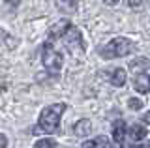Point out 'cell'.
<instances>
[{
	"instance_id": "3957f363",
	"label": "cell",
	"mask_w": 150,
	"mask_h": 148,
	"mask_svg": "<svg viewBox=\"0 0 150 148\" xmlns=\"http://www.w3.org/2000/svg\"><path fill=\"white\" fill-rule=\"evenodd\" d=\"M41 62L43 66L49 69V71H60L64 66V56L60 51H56L51 43H45L43 49H41Z\"/></svg>"
},
{
	"instance_id": "5b68a950",
	"label": "cell",
	"mask_w": 150,
	"mask_h": 148,
	"mask_svg": "<svg viewBox=\"0 0 150 148\" xmlns=\"http://www.w3.org/2000/svg\"><path fill=\"white\" fill-rule=\"evenodd\" d=\"M56 10L64 15H73L79 10V0H56Z\"/></svg>"
},
{
	"instance_id": "5bb4252c",
	"label": "cell",
	"mask_w": 150,
	"mask_h": 148,
	"mask_svg": "<svg viewBox=\"0 0 150 148\" xmlns=\"http://www.w3.org/2000/svg\"><path fill=\"white\" fill-rule=\"evenodd\" d=\"M128 107L131 111H141V109H143V101L137 99V98H129L128 99Z\"/></svg>"
},
{
	"instance_id": "7c38bea8",
	"label": "cell",
	"mask_w": 150,
	"mask_h": 148,
	"mask_svg": "<svg viewBox=\"0 0 150 148\" xmlns=\"http://www.w3.org/2000/svg\"><path fill=\"white\" fill-rule=\"evenodd\" d=\"M129 137L133 139L135 142L143 141V139L146 137V128L141 126V124H135V126H131V128H129Z\"/></svg>"
},
{
	"instance_id": "ba28073f",
	"label": "cell",
	"mask_w": 150,
	"mask_h": 148,
	"mask_svg": "<svg viewBox=\"0 0 150 148\" xmlns=\"http://www.w3.org/2000/svg\"><path fill=\"white\" fill-rule=\"evenodd\" d=\"M124 137H126V124L122 122V120H116V122L112 124V139H115V142L122 144V142H124Z\"/></svg>"
},
{
	"instance_id": "ffe728a7",
	"label": "cell",
	"mask_w": 150,
	"mask_h": 148,
	"mask_svg": "<svg viewBox=\"0 0 150 148\" xmlns=\"http://www.w3.org/2000/svg\"><path fill=\"white\" fill-rule=\"evenodd\" d=\"M103 2H105V4H107V6H115V4H116V2H118V0H103Z\"/></svg>"
},
{
	"instance_id": "52a82bcc",
	"label": "cell",
	"mask_w": 150,
	"mask_h": 148,
	"mask_svg": "<svg viewBox=\"0 0 150 148\" xmlns=\"http://www.w3.org/2000/svg\"><path fill=\"white\" fill-rule=\"evenodd\" d=\"M90 129H92V122L88 118H83L73 126V133L77 137H86L88 133H90Z\"/></svg>"
},
{
	"instance_id": "277c9868",
	"label": "cell",
	"mask_w": 150,
	"mask_h": 148,
	"mask_svg": "<svg viewBox=\"0 0 150 148\" xmlns=\"http://www.w3.org/2000/svg\"><path fill=\"white\" fill-rule=\"evenodd\" d=\"M62 39H64V43L68 45V49L71 51L73 54H83L84 53V41H83V34H81L79 28H75V26L69 25L68 30L64 32Z\"/></svg>"
},
{
	"instance_id": "7a4b0ae2",
	"label": "cell",
	"mask_w": 150,
	"mask_h": 148,
	"mask_svg": "<svg viewBox=\"0 0 150 148\" xmlns=\"http://www.w3.org/2000/svg\"><path fill=\"white\" fill-rule=\"evenodd\" d=\"M131 51H133V43L128 38H115L105 47H101L100 54L103 58H120V56H128Z\"/></svg>"
},
{
	"instance_id": "9c48e42d",
	"label": "cell",
	"mask_w": 150,
	"mask_h": 148,
	"mask_svg": "<svg viewBox=\"0 0 150 148\" xmlns=\"http://www.w3.org/2000/svg\"><path fill=\"white\" fill-rule=\"evenodd\" d=\"M109 82H111L112 86H124L126 85V71L122 68L112 69L111 75H109Z\"/></svg>"
},
{
	"instance_id": "8fae6325",
	"label": "cell",
	"mask_w": 150,
	"mask_h": 148,
	"mask_svg": "<svg viewBox=\"0 0 150 148\" xmlns=\"http://www.w3.org/2000/svg\"><path fill=\"white\" fill-rule=\"evenodd\" d=\"M83 148H112V144L109 142V139L105 137H98L94 141H86L83 142Z\"/></svg>"
},
{
	"instance_id": "2e32d148",
	"label": "cell",
	"mask_w": 150,
	"mask_h": 148,
	"mask_svg": "<svg viewBox=\"0 0 150 148\" xmlns=\"http://www.w3.org/2000/svg\"><path fill=\"white\" fill-rule=\"evenodd\" d=\"M4 2H6L8 6H11V8H17L19 4H21V0H4Z\"/></svg>"
},
{
	"instance_id": "44dd1931",
	"label": "cell",
	"mask_w": 150,
	"mask_h": 148,
	"mask_svg": "<svg viewBox=\"0 0 150 148\" xmlns=\"http://www.w3.org/2000/svg\"><path fill=\"white\" fill-rule=\"evenodd\" d=\"M122 148H141V146H124L122 144Z\"/></svg>"
},
{
	"instance_id": "8992f818",
	"label": "cell",
	"mask_w": 150,
	"mask_h": 148,
	"mask_svg": "<svg viewBox=\"0 0 150 148\" xmlns=\"http://www.w3.org/2000/svg\"><path fill=\"white\" fill-rule=\"evenodd\" d=\"M133 86L139 94H148L150 92V77L146 73H137V77L133 81Z\"/></svg>"
},
{
	"instance_id": "ac0fdd59",
	"label": "cell",
	"mask_w": 150,
	"mask_h": 148,
	"mask_svg": "<svg viewBox=\"0 0 150 148\" xmlns=\"http://www.w3.org/2000/svg\"><path fill=\"white\" fill-rule=\"evenodd\" d=\"M141 2H143V0H128V4L131 8H137V6H141Z\"/></svg>"
},
{
	"instance_id": "e0dca14e",
	"label": "cell",
	"mask_w": 150,
	"mask_h": 148,
	"mask_svg": "<svg viewBox=\"0 0 150 148\" xmlns=\"http://www.w3.org/2000/svg\"><path fill=\"white\" fill-rule=\"evenodd\" d=\"M6 146H8V139H6V135L0 133V148H6Z\"/></svg>"
},
{
	"instance_id": "4fadbf2b",
	"label": "cell",
	"mask_w": 150,
	"mask_h": 148,
	"mask_svg": "<svg viewBox=\"0 0 150 148\" xmlns=\"http://www.w3.org/2000/svg\"><path fill=\"white\" fill-rule=\"evenodd\" d=\"M150 68V62H148V58H135L133 62L129 64V69L131 71H135V73H144V69Z\"/></svg>"
},
{
	"instance_id": "d6986e66",
	"label": "cell",
	"mask_w": 150,
	"mask_h": 148,
	"mask_svg": "<svg viewBox=\"0 0 150 148\" xmlns=\"http://www.w3.org/2000/svg\"><path fill=\"white\" fill-rule=\"evenodd\" d=\"M143 122H146V124H148V126H150V111H148V113H146V114H144V118H143Z\"/></svg>"
},
{
	"instance_id": "30bf717a",
	"label": "cell",
	"mask_w": 150,
	"mask_h": 148,
	"mask_svg": "<svg viewBox=\"0 0 150 148\" xmlns=\"http://www.w3.org/2000/svg\"><path fill=\"white\" fill-rule=\"evenodd\" d=\"M68 26H69V23L68 21H58L54 26H51V30H49V38L51 39H56V38H62L64 36V32L68 30Z\"/></svg>"
},
{
	"instance_id": "9a60e30c",
	"label": "cell",
	"mask_w": 150,
	"mask_h": 148,
	"mask_svg": "<svg viewBox=\"0 0 150 148\" xmlns=\"http://www.w3.org/2000/svg\"><path fill=\"white\" fill-rule=\"evenodd\" d=\"M34 148H54V141H51V139H40Z\"/></svg>"
},
{
	"instance_id": "6da1fadb",
	"label": "cell",
	"mask_w": 150,
	"mask_h": 148,
	"mask_svg": "<svg viewBox=\"0 0 150 148\" xmlns=\"http://www.w3.org/2000/svg\"><path fill=\"white\" fill-rule=\"evenodd\" d=\"M68 105L66 103H54V105H49L41 111L40 114V131H45V133H54L58 129V124H60V116L64 114V111Z\"/></svg>"
}]
</instances>
